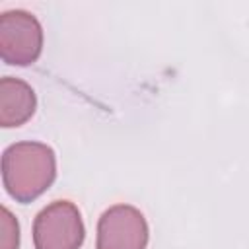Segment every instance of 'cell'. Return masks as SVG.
Listing matches in <instances>:
<instances>
[{
    "label": "cell",
    "instance_id": "obj_1",
    "mask_svg": "<svg viewBox=\"0 0 249 249\" xmlns=\"http://www.w3.org/2000/svg\"><path fill=\"white\" fill-rule=\"evenodd\" d=\"M56 177V156L43 142H16L2 154V183L18 202L39 198Z\"/></svg>",
    "mask_w": 249,
    "mask_h": 249
},
{
    "label": "cell",
    "instance_id": "obj_2",
    "mask_svg": "<svg viewBox=\"0 0 249 249\" xmlns=\"http://www.w3.org/2000/svg\"><path fill=\"white\" fill-rule=\"evenodd\" d=\"M86 228L78 206L70 200H54L33 222L35 249H80Z\"/></svg>",
    "mask_w": 249,
    "mask_h": 249
},
{
    "label": "cell",
    "instance_id": "obj_3",
    "mask_svg": "<svg viewBox=\"0 0 249 249\" xmlns=\"http://www.w3.org/2000/svg\"><path fill=\"white\" fill-rule=\"evenodd\" d=\"M43 51V27L25 10H10L0 16V56L12 66L33 64Z\"/></svg>",
    "mask_w": 249,
    "mask_h": 249
},
{
    "label": "cell",
    "instance_id": "obj_4",
    "mask_svg": "<svg viewBox=\"0 0 249 249\" xmlns=\"http://www.w3.org/2000/svg\"><path fill=\"white\" fill-rule=\"evenodd\" d=\"M148 237L144 214L130 204H115L97 222L95 249H146Z\"/></svg>",
    "mask_w": 249,
    "mask_h": 249
},
{
    "label": "cell",
    "instance_id": "obj_5",
    "mask_svg": "<svg viewBox=\"0 0 249 249\" xmlns=\"http://www.w3.org/2000/svg\"><path fill=\"white\" fill-rule=\"evenodd\" d=\"M37 97L27 82L12 76L0 80V124L4 128L27 123L33 117Z\"/></svg>",
    "mask_w": 249,
    "mask_h": 249
},
{
    "label": "cell",
    "instance_id": "obj_6",
    "mask_svg": "<svg viewBox=\"0 0 249 249\" xmlns=\"http://www.w3.org/2000/svg\"><path fill=\"white\" fill-rule=\"evenodd\" d=\"M19 247V224L16 216L2 206L0 210V249H18Z\"/></svg>",
    "mask_w": 249,
    "mask_h": 249
}]
</instances>
